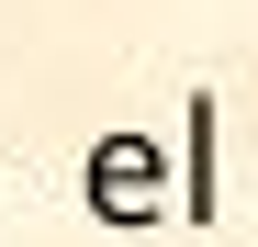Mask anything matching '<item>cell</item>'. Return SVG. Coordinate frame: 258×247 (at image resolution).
<instances>
[{
    "instance_id": "1",
    "label": "cell",
    "mask_w": 258,
    "mask_h": 247,
    "mask_svg": "<svg viewBox=\"0 0 258 247\" xmlns=\"http://www.w3.org/2000/svg\"><path fill=\"white\" fill-rule=\"evenodd\" d=\"M90 202H101L112 225H146V214H157V146H146V135H112V146L90 157Z\"/></svg>"
},
{
    "instance_id": "2",
    "label": "cell",
    "mask_w": 258,
    "mask_h": 247,
    "mask_svg": "<svg viewBox=\"0 0 258 247\" xmlns=\"http://www.w3.org/2000/svg\"><path fill=\"white\" fill-rule=\"evenodd\" d=\"M180 202L213 225V101H191V191H180Z\"/></svg>"
}]
</instances>
